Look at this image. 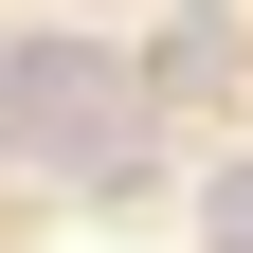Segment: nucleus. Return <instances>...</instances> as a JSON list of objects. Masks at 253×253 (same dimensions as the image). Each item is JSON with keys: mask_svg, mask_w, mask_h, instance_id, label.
<instances>
[{"mask_svg": "<svg viewBox=\"0 0 253 253\" xmlns=\"http://www.w3.org/2000/svg\"><path fill=\"white\" fill-rule=\"evenodd\" d=\"M126 109H145V73L90 54V37L0 54V163H37V181H109L126 163Z\"/></svg>", "mask_w": 253, "mask_h": 253, "instance_id": "nucleus-1", "label": "nucleus"}, {"mask_svg": "<svg viewBox=\"0 0 253 253\" xmlns=\"http://www.w3.org/2000/svg\"><path fill=\"white\" fill-rule=\"evenodd\" d=\"M199 253H253V163H217V181H199Z\"/></svg>", "mask_w": 253, "mask_h": 253, "instance_id": "nucleus-2", "label": "nucleus"}]
</instances>
